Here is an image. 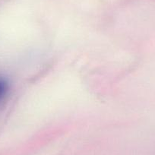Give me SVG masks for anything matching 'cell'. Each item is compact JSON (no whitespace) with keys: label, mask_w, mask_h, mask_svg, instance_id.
Segmentation results:
<instances>
[{"label":"cell","mask_w":155,"mask_h":155,"mask_svg":"<svg viewBox=\"0 0 155 155\" xmlns=\"http://www.w3.org/2000/svg\"><path fill=\"white\" fill-rule=\"evenodd\" d=\"M8 88V86L7 81L2 78H0V101L6 94Z\"/></svg>","instance_id":"obj_1"}]
</instances>
